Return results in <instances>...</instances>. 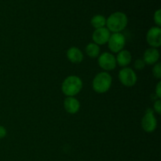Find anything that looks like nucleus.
Returning <instances> with one entry per match:
<instances>
[{"instance_id":"17","label":"nucleus","mask_w":161,"mask_h":161,"mask_svg":"<svg viewBox=\"0 0 161 161\" xmlns=\"http://www.w3.org/2000/svg\"><path fill=\"white\" fill-rule=\"evenodd\" d=\"M153 19H154V21H155L156 25H157L158 27H160V25H161V10L160 9H157V10L155 12V14H154V16H153Z\"/></svg>"},{"instance_id":"2","label":"nucleus","mask_w":161,"mask_h":161,"mask_svg":"<svg viewBox=\"0 0 161 161\" xmlns=\"http://www.w3.org/2000/svg\"><path fill=\"white\" fill-rule=\"evenodd\" d=\"M83 81L77 75H69L64 79L61 84V91L67 97H75L81 91Z\"/></svg>"},{"instance_id":"10","label":"nucleus","mask_w":161,"mask_h":161,"mask_svg":"<svg viewBox=\"0 0 161 161\" xmlns=\"http://www.w3.org/2000/svg\"><path fill=\"white\" fill-rule=\"evenodd\" d=\"M159 59H160L159 50L157 48L150 47L145 51L142 60L146 63V64L153 65V64H157L159 61Z\"/></svg>"},{"instance_id":"13","label":"nucleus","mask_w":161,"mask_h":161,"mask_svg":"<svg viewBox=\"0 0 161 161\" xmlns=\"http://www.w3.org/2000/svg\"><path fill=\"white\" fill-rule=\"evenodd\" d=\"M132 56L131 53L127 50H122L117 53V56L116 57V64H119L120 67H127L131 62Z\"/></svg>"},{"instance_id":"12","label":"nucleus","mask_w":161,"mask_h":161,"mask_svg":"<svg viewBox=\"0 0 161 161\" xmlns=\"http://www.w3.org/2000/svg\"><path fill=\"white\" fill-rule=\"evenodd\" d=\"M66 56L69 61L73 64H80L83 60V52L76 47H70L67 50Z\"/></svg>"},{"instance_id":"19","label":"nucleus","mask_w":161,"mask_h":161,"mask_svg":"<svg viewBox=\"0 0 161 161\" xmlns=\"http://www.w3.org/2000/svg\"><path fill=\"white\" fill-rule=\"evenodd\" d=\"M153 108L158 114H160L161 112V101L160 99L156 101L153 104Z\"/></svg>"},{"instance_id":"7","label":"nucleus","mask_w":161,"mask_h":161,"mask_svg":"<svg viewBox=\"0 0 161 161\" xmlns=\"http://www.w3.org/2000/svg\"><path fill=\"white\" fill-rule=\"evenodd\" d=\"M97 63H98V65L103 70H105V71L114 70L117 65L116 57L113 53H108V52H105V53L99 55Z\"/></svg>"},{"instance_id":"5","label":"nucleus","mask_w":161,"mask_h":161,"mask_svg":"<svg viewBox=\"0 0 161 161\" xmlns=\"http://www.w3.org/2000/svg\"><path fill=\"white\" fill-rule=\"evenodd\" d=\"M107 43L108 48L113 53H117L124 50L126 44V39L122 33H113Z\"/></svg>"},{"instance_id":"18","label":"nucleus","mask_w":161,"mask_h":161,"mask_svg":"<svg viewBox=\"0 0 161 161\" xmlns=\"http://www.w3.org/2000/svg\"><path fill=\"white\" fill-rule=\"evenodd\" d=\"M146 66V63L142 59H138L135 61V68L137 70H142Z\"/></svg>"},{"instance_id":"1","label":"nucleus","mask_w":161,"mask_h":161,"mask_svg":"<svg viewBox=\"0 0 161 161\" xmlns=\"http://www.w3.org/2000/svg\"><path fill=\"white\" fill-rule=\"evenodd\" d=\"M128 18L124 13L114 12L106 18V28L110 32L121 33L127 27Z\"/></svg>"},{"instance_id":"6","label":"nucleus","mask_w":161,"mask_h":161,"mask_svg":"<svg viewBox=\"0 0 161 161\" xmlns=\"http://www.w3.org/2000/svg\"><path fill=\"white\" fill-rule=\"evenodd\" d=\"M119 80L124 86L130 87L136 84L138 78L133 69L125 67L119 72Z\"/></svg>"},{"instance_id":"8","label":"nucleus","mask_w":161,"mask_h":161,"mask_svg":"<svg viewBox=\"0 0 161 161\" xmlns=\"http://www.w3.org/2000/svg\"><path fill=\"white\" fill-rule=\"evenodd\" d=\"M146 41L153 48H158L161 46V28L156 26L151 28L146 34Z\"/></svg>"},{"instance_id":"15","label":"nucleus","mask_w":161,"mask_h":161,"mask_svg":"<svg viewBox=\"0 0 161 161\" xmlns=\"http://www.w3.org/2000/svg\"><path fill=\"white\" fill-rule=\"evenodd\" d=\"M91 24L92 27H94L95 29L105 28V25H106V18L103 15L97 14L91 18Z\"/></svg>"},{"instance_id":"14","label":"nucleus","mask_w":161,"mask_h":161,"mask_svg":"<svg viewBox=\"0 0 161 161\" xmlns=\"http://www.w3.org/2000/svg\"><path fill=\"white\" fill-rule=\"evenodd\" d=\"M86 53L91 58H98L100 54V47L94 42H90L86 47Z\"/></svg>"},{"instance_id":"16","label":"nucleus","mask_w":161,"mask_h":161,"mask_svg":"<svg viewBox=\"0 0 161 161\" xmlns=\"http://www.w3.org/2000/svg\"><path fill=\"white\" fill-rule=\"evenodd\" d=\"M153 74L155 78H161V64L160 62H157V64H154L153 69Z\"/></svg>"},{"instance_id":"20","label":"nucleus","mask_w":161,"mask_h":161,"mask_svg":"<svg viewBox=\"0 0 161 161\" xmlns=\"http://www.w3.org/2000/svg\"><path fill=\"white\" fill-rule=\"evenodd\" d=\"M155 93L156 95L157 96V97L160 99L161 97V82H159V83H157V86H156Z\"/></svg>"},{"instance_id":"3","label":"nucleus","mask_w":161,"mask_h":161,"mask_svg":"<svg viewBox=\"0 0 161 161\" xmlns=\"http://www.w3.org/2000/svg\"><path fill=\"white\" fill-rule=\"evenodd\" d=\"M113 83L111 75L107 72H99L94 76L92 82V87L95 92L104 94L110 89Z\"/></svg>"},{"instance_id":"4","label":"nucleus","mask_w":161,"mask_h":161,"mask_svg":"<svg viewBox=\"0 0 161 161\" xmlns=\"http://www.w3.org/2000/svg\"><path fill=\"white\" fill-rule=\"evenodd\" d=\"M157 120L154 115V111L151 108H148L142 119V127L147 133H152L157 129Z\"/></svg>"},{"instance_id":"21","label":"nucleus","mask_w":161,"mask_h":161,"mask_svg":"<svg viewBox=\"0 0 161 161\" xmlns=\"http://www.w3.org/2000/svg\"><path fill=\"white\" fill-rule=\"evenodd\" d=\"M6 134H7V130H6V127L0 125V139L4 138L6 136Z\"/></svg>"},{"instance_id":"9","label":"nucleus","mask_w":161,"mask_h":161,"mask_svg":"<svg viewBox=\"0 0 161 161\" xmlns=\"http://www.w3.org/2000/svg\"><path fill=\"white\" fill-rule=\"evenodd\" d=\"M111 36V32L108 30L107 28H97L94 31L92 34V39L94 43L97 45L101 46L107 43Z\"/></svg>"},{"instance_id":"11","label":"nucleus","mask_w":161,"mask_h":161,"mask_svg":"<svg viewBox=\"0 0 161 161\" xmlns=\"http://www.w3.org/2000/svg\"><path fill=\"white\" fill-rule=\"evenodd\" d=\"M64 108L69 114H75L80 108V103L75 97H67L64 99Z\"/></svg>"}]
</instances>
